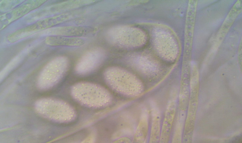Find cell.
I'll list each match as a JSON object with an SVG mask.
<instances>
[{
    "mask_svg": "<svg viewBox=\"0 0 242 143\" xmlns=\"http://www.w3.org/2000/svg\"><path fill=\"white\" fill-rule=\"evenodd\" d=\"M105 56L102 49L95 48L85 53L78 60L75 66L76 71L80 74H85L96 69L102 63Z\"/></svg>",
    "mask_w": 242,
    "mask_h": 143,
    "instance_id": "1",
    "label": "cell"
},
{
    "mask_svg": "<svg viewBox=\"0 0 242 143\" xmlns=\"http://www.w3.org/2000/svg\"><path fill=\"white\" fill-rule=\"evenodd\" d=\"M65 21L63 14L44 18L36 23L18 30V33L22 38L31 35L34 33L45 30L51 27Z\"/></svg>",
    "mask_w": 242,
    "mask_h": 143,
    "instance_id": "2",
    "label": "cell"
},
{
    "mask_svg": "<svg viewBox=\"0 0 242 143\" xmlns=\"http://www.w3.org/2000/svg\"><path fill=\"white\" fill-rule=\"evenodd\" d=\"M68 62L65 57H56L48 63L43 68L40 78L54 79L59 78L64 74L67 68Z\"/></svg>",
    "mask_w": 242,
    "mask_h": 143,
    "instance_id": "3",
    "label": "cell"
},
{
    "mask_svg": "<svg viewBox=\"0 0 242 143\" xmlns=\"http://www.w3.org/2000/svg\"><path fill=\"white\" fill-rule=\"evenodd\" d=\"M45 1V0H35L26 2L3 15L2 19L3 22L7 24L10 23L39 7Z\"/></svg>",
    "mask_w": 242,
    "mask_h": 143,
    "instance_id": "4",
    "label": "cell"
},
{
    "mask_svg": "<svg viewBox=\"0 0 242 143\" xmlns=\"http://www.w3.org/2000/svg\"><path fill=\"white\" fill-rule=\"evenodd\" d=\"M85 30L84 28L81 27L64 26L51 28L42 31L40 33L41 35L49 36L77 37L83 35L85 33Z\"/></svg>",
    "mask_w": 242,
    "mask_h": 143,
    "instance_id": "5",
    "label": "cell"
},
{
    "mask_svg": "<svg viewBox=\"0 0 242 143\" xmlns=\"http://www.w3.org/2000/svg\"><path fill=\"white\" fill-rule=\"evenodd\" d=\"M45 42L52 46H79L83 45L85 40L77 37L48 36L46 38Z\"/></svg>",
    "mask_w": 242,
    "mask_h": 143,
    "instance_id": "6",
    "label": "cell"
},
{
    "mask_svg": "<svg viewBox=\"0 0 242 143\" xmlns=\"http://www.w3.org/2000/svg\"><path fill=\"white\" fill-rule=\"evenodd\" d=\"M151 129V141L156 142L159 137L160 128V116L158 110H154Z\"/></svg>",
    "mask_w": 242,
    "mask_h": 143,
    "instance_id": "7",
    "label": "cell"
},
{
    "mask_svg": "<svg viewBox=\"0 0 242 143\" xmlns=\"http://www.w3.org/2000/svg\"><path fill=\"white\" fill-rule=\"evenodd\" d=\"M147 114H143L138 127L136 134V139L138 142L144 141L147 132L148 119Z\"/></svg>",
    "mask_w": 242,
    "mask_h": 143,
    "instance_id": "8",
    "label": "cell"
},
{
    "mask_svg": "<svg viewBox=\"0 0 242 143\" xmlns=\"http://www.w3.org/2000/svg\"><path fill=\"white\" fill-rule=\"evenodd\" d=\"M173 111L168 110L166 113L161 137V141L162 142L167 141L173 117V114L172 113Z\"/></svg>",
    "mask_w": 242,
    "mask_h": 143,
    "instance_id": "9",
    "label": "cell"
}]
</instances>
